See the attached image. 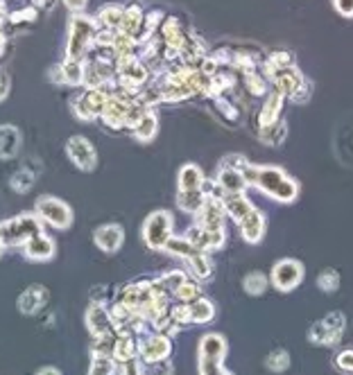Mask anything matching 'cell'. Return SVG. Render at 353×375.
Returning <instances> with one entry per match:
<instances>
[{"label": "cell", "mask_w": 353, "mask_h": 375, "mask_svg": "<svg viewBox=\"0 0 353 375\" xmlns=\"http://www.w3.org/2000/svg\"><path fill=\"white\" fill-rule=\"evenodd\" d=\"M242 177L247 181V186L258 188L262 195L272 197L274 201H281V204H292L299 197V184L281 168L253 166V163H249L242 170Z\"/></svg>", "instance_id": "6da1fadb"}, {"label": "cell", "mask_w": 353, "mask_h": 375, "mask_svg": "<svg viewBox=\"0 0 353 375\" xmlns=\"http://www.w3.org/2000/svg\"><path fill=\"white\" fill-rule=\"evenodd\" d=\"M43 233V222L34 215H18L14 219L0 224V235H3L5 246H23L30 237Z\"/></svg>", "instance_id": "7a4b0ae2"}, {"label": "cell", "mask_w": 353, "mask_h": 375, "mask_svg": "<svg viewBox=\"0 0 353 375\" xmlns=\"http://www.w3.org/2000/svg\"><path fill=\"white\" fill-rule=\"evenodd\" d=\"M172 228H175V219L168 210H154L143 222V242L154 251L166 249L172 237Z\"/></svg>", "instance_id": "3957f363"}, {"label": "cell", "mask_w": 353, "mask_h": 375, "mask_svg": "<svg viewBox=\"0 0 353 375\" xmlns=\"http://www.w3.org/2000/svg\"><path fill=\"white\" fill-rule=\"evenodd\" d=\"M34 210H36V217H39L43 224L59 228V231H66V228H70V224H72L70 206L57 197H39L36 199Z\"/></svg>", "instance_id": "277c9868"}, {"label": "cell", "mask_w": 353, "mask_h": 375, "mask_svg": "<svg viewBox=\"0 0 353 375\" xmlns=\"http://www.w3.org/2000/svg\"><path fill=\"white\" fill-rule=\"evenodd\" d=\"M97 25L88 16H72L70 23V39H68V59H81L88 48V43L95 39Z\"/></svg>", "instance_id": "5b68a950"}, {"label": "cell", "mask_w": 353, "mask_h": 375, "mask_svg": "<svg viewBox=\"0 0 353 375\" xmlns=\"http://www.w3.org/2000/svg\"><path fill=\"white\" fill-rule=\"evenodd\" d=\"M344 326H347V321H344V314L342 312H331V314H326L322 321H317V324L311 326V333H308V337H311L313 344H320V346L338 344L342 340Z\"/></svg>", "instance_id": "8992f818"}, {"label": "cell", "mask_w": 353, "mask_h": 375, "mask_svg": "<svg viewBox=\"0 0 353 375\" xmlns=\"http://www.w3.org/2000/svg\"><path fill=\"white\" fill-rule=\"evenodd\" d=\"M170 353H172V344L168 340V335L163 333H148L139 340V358L145 364L168 362Z\"/></svg>", "instance_id": "52a82bcc"}, {"label": "cell", "mask_w": 353, "mask_h": 375, "mask_svg": "<svg viewBox=\"0 0 353 375\" xmlns=\"http://www.w3.org/2000/svg\"><path fill=\"white\" fill-rule=\"evenodd\" d=\"M272 285H274L279 292H290L295 289L299 282L304 280V264L299 260L292 258H285V260H279L272 269Z\"/></svg>", "instance_id": "ba28073f"}, {"label": "cell", "mask_w": 353, "mask_h": 375, "mask_svg": "<svg viewBox=\"0 0 353 375\" xmlns=\"http://www.w3.org/2000/svg\"><path fill=\"white\" fill-rule=\"evenodd\" d=\"M186 240L195 246L197 251L208 253V251H217L222 249L224 242H226V231L220 228V231H213V228H204V226H190L188 233H186Z\"/></svg>", "instance_id": "9c48e42d"}, {"label": "cell", "mask_w": 353, "mask_h": 375, "mask_svg": "<svg viewBox=\"0 0 353 375\" xmlns=\"http://www.w3.org/2000/svg\"><path fill=\"white\" fill-rule=\"evenodd\" d=\"M66 154H68V159L72 161V166L84 170V172L95 170V166H97L95 147L86 138H81V136H72V138L68 141Z\"/></svg>", "instance_id": "30bf717a"}, {"label": "cell", "mask_w": 353, "mask_h": 375, "mask_svg": "<svg viewBox=\"0 0 353 375\" xmlns=\"http://www.w3.org/2000/svg\"><path fill=\"white\" fill-rule=\"evenodd\" d=\"M224 217H226V208L222 197H206L202 210L197 213V224L204 228H213V231H220V228H224Z\"/></svg>", "instance_id": "8fae6325"}, {"label": "cell", "mask_w": 353, "mask_h": 375, "mask_svg": "<svg viewBox=\"0 0 353 375\" xmlns=\"http://www.w3.org/2000/svg\"><path fill=\"white\" fill-rule=\"evenodd\" d=\"M86 328L88 333L93 337H102V335H109L116 330L113 326V319H111V312L100 305V303H91L88 310H86Z\"/></svg>", "instance_id": "7c38bea8"}, {"label": "cell", "mask_w": 353, "mask_h": 375, "mask_svg": "<svg viewBox=\"0 0 353 375\" xmlns=\"http://www.w3.org/2000/svg\"><path fill=\"white\" fill-rule=\"evenodd\" d=\"M93 242H95V246H97L100 251H104V253H116V251L123 246V242H125V231H123V226H120V224H104V226L95 228Z\"/></svg>", "instance_id": "4fadbf2b"}, {"label": "cell", "mask_w": 353, "mask_h": 375, "mask_svg": "<svg viewBox=\"0 0 353 375\" xmlns=\"http://www.w3.org/2000/svg\"><path fill=\"white\" fill-rule=\"evenodd\" d=\"M118 79H120L123 88L136 90L139 86L145 84V79H148V68H145L141 61H136V57L120 61L118 63Z\"/></svg>", "instance_id": "5bb4252c"}, {"label": "cell", "mask_w": 353, "mask_h": 375, "mask_svg": "<svg viewBox=\"0 0 353 375\" xmlns=\"http://www.w3.org/2000/svg\"><path fill=\"white\" fill-rule=\"evenodd\" d=\"M45 303H48V289L41 285L27 287L25 292H21V296H18V310H21V314H27V317L39 314L45 308Z\"/></svg>", "instance_id": "9a60e30c"}, {"label": "cell", "mask_w": 353, "mask_h": 375, "mask_svg": "<svg viewBox=\"0 0 353 375\" xmlns=\"http://www.w3.org/2000/svg\"><path fill=\"white\" fill-rule=\"evenodd\" d=\"M23 253L25 258L32 262H45L54 255V242L45 233H39L23 244Z\"/></svg>", "instance_id": "2e32d148"}, {"label": "cell", "mask_w": 353, "mask_h": 375, "mask_svg": "<svg viewBox=\"0 0 353 375\" xmlns=\"http://www.w3.org/2000/svg\"><path fill=\"white\" fill-rule=\"evenodd\" d=\"M238 226H240V233H242L244 242L258 244L262 240V235H265V215H262L258 208H253Z\"/></svg>", "instance_id": "e0dca14e"}, {"label": "cell", "mask_w": 353, "mask_h": 375, "mask_svg": "<svg viewBox=\"0 0 353 375\" xmlns=\"http://www.w3.org/2000/svg\"><path fill=\"white\" fill-rule=\"evenodd\" d=\"M283 99L285 95H281L279 90H269L262 99V109L258 111V129L262 127L274 125L276 120H281V109H283Z\"/></svg>", "instance_id": "ac0fdd59"}, {"label": "cell", "mask_w": 353, "mask_h": 375, "mask_svg": "<svg viewBox=\"0 0 353 375\" xmlns=\"http://www.w3.org/2000/svg\"><path fill=\"white\" fill-rule=\"evenodd\" d=\"M304 72L299 70L297 66L292 68H283V70H279L274 77H272V84H274V90H279L281 95H285L290 97L295 93V90H299V86L304 84Z\"/></svg>", "instance_id": "d6986e66"}, {"label": "cell", "mask_w": 353, "mask_h": 375, "mask_svg": "<svg viewBox=\"0 0 353 375\" xmlns=\"http://www.w3.org/2000/svg\"><path fill=\"white\" fill-rule=\"evenodd\" d=\"M215 184L220 186L222 195H240V192H244L249 188L247 181H244V177H242V172L231 170V168H222V166H220V170H217Z\"/></svg>", "instance_id": "ffe728a7"}, {"label": "cell", "mask_w": 353, "mask_h": 375, "mask_svg": "<svg viewBox=\"0 0 353 375\" xmlns=\"http://www.w3.org/2000/svg\"><path fill=\"white\" fill-rule=\"evenodd\" d=\"M224 355H226V342L222 335L211 333L202 337V342H199V360L222 362Z\"/></svg>", "instance_id": "44dd1931"}, {"label": "cell", "mask_w": 353, "mask_h": 375, "mask_svg": "<svg viewBox=\"0 0 353 375\" xmlns=\"http://www.w3.org/2000/svg\"><path fill=\"white\" fill-rule=\"evenodd\" d=\"M139 358V344H136L134 335L127 333H118L116 337V346H113V362L120 367V364L134 362Z\"/></svg>", "instance_id": "7402d4cb"}, {"label": "cell", "mask_w": 353, "mask_h": 375, "mask_svg": "<svg viewBox=\"0 0 353 375\" xmlns=\"http://www.w3.org/2000/svg\"><path fill=\"white\" fill-rule=\"evenodd\" d=\"M222 201H224L226 215H229L235 224H240L242 219L253 210V204L247 199V195H244V192H240V195H224Z\"/></svg>", "instance_id": "603a6c76"}, {"label": "cell", "mask_w": 353, "mask_h": 375, "mask_svg": "<svg viewBox=\"0 0 353 375\" xmlns=\"http://www.w3.org/2000/svg\"><path fill=\"white\" fill-rule=\"evenodd\" d=\"M21 150V131L12 125H0V159H14Z\"/></svg>", "instance_id": "cb8c5ba5"}, {"label": "cell", "mask_w": 353, "mask_h": 375, "mask_svg": "<svg viewBox=\"0 0 353 375\" xmlns=\"http://www.w3.org/2000/svg\"><path fill=\"white\" fill-rule=\"evenodd\" d=\"M292 66H297L295 54L288 52V50H274V52H269L267 59L262 61V70H265V77H267V79L274 77L279 70L292 68Z\"/></svg>", "instance_id": "d4e9b609"}, {"label": "cell", "mask_w": 353, "mask_h": 375, "mask_svg": "<svg viewBox=\"0 0 353 375\" xmlns=\"http://www.w3.org/2000/svg\"><path fill=\"white\" fill-rule=\"evenodd\" d=\"M204 181H206L204 172L199 166H195V163H186V166L179 170V177H177L179 190H202Z\"/></svg>", "instance_id": "484cf974"}, {"label": "cell", "mask_w": 353, "mask_h": 375, "mask_svg": "<svg viewBox=\"0 0 353 375\" xmlns=\"http://www.w3.org/2000/svg\"><path fill=\"white\" fill-rule=\"evenodd\" d=\"M204 201H206V195L202 190H179L177 192V206H179V210H184V213L197 215L199 210H202Z\"/></svg>", "instance_id": "4316f807"}, {"label": "cell", "mask_w": 353, "mask_h": 375, "mask_svg": "<svg viewBox=\"0 0 353 375\" xmlns=\"http://www.w3.org/2000/svg\"><path fill=\"white\" fill-rule=\"evenodd\" d=\"M186 305H188L190 324H206V321H213V317H215V305H213L208 298L190 301V303H186Z\"/></svg>", "instance_id": "83f0119b"}, {"label": "cell", "mask_w": 353, "mask_h": 375, "mask_svg": "<svg viewBox=\"0 0 353 375\" xmlns=\"http://www.w3.org/2000/svg\"><path fill=\"white\" fill-rule=\"evenodd\" d=\"M157 131H159V120H157V115L148 109L139 120V125L134 127V138L139 143H150V141H154Z\"/></svg>", "instance_id": "f1b7e54d"}, {"label": "cell", "mask_w": 353, "mask_h": 375, "mask_svg": "<svg viewBox=\"0 0 353 375\" xmlns=\"http://www.w3.org/2000/svg\"><path fill=\"white\" fill-rule=\"evenodd\" d=\"M143 9L139 5H130L125 9V16H123V23H120V32L132 36V39H136V36L141 34V27H143Z\"/></svg>", "instance_id": "f546056e"}, {"label": "cell", "mask_w": 353, "mask_h": 375, "mask_svg": "<svg viewBox=\"0 0 353 375\" xmlns=\"http://www.w3.org/2000/svg\"><path fill=\"white\" fill-rule=\"evenodd\" d=\"M186 262H188V271L193 273L197 280H206L213 276V260L208 258V253L197 251L195 255H190Z\"/></svg>", "instance_id": "4dcf8cb0"}, {"label": "cell", "mask_w": 353, "mask_h": 375, "mask_svg": "<svg viewBox=\"0 0 353 375\" xmlns=\"http://www.w3.org/2000/svg\"><path fill=\"white\" fill-rule=\"evenodd\" d=\"M258 138L265 145H269V147H279V145L288 138V122L276 120L274 125L262 127V129H258Z\"/></svg>", "instance_id": "1f68e13d"}, {"label": "cell", "mask_w": 353, "mask_h": 375, "mask_svg": "<svg viewBox=\"0 0 353 375\" xmlns=\"http://www.w3.org/2000/svg\"><path fill=\"white\" fill-rule=\"evenodd\" d=\"M123 16H125V9L120 5H104L100 9V23H102L107 30H120V23H123Z\"/></svg>", "instance_id": "d6a6232c"}, {"label": "cell", "mask_w": 353, "mask_h": 375, "mask_svg": "<svg viewBox=\"0 0 353 375\" xmlns=\"http://www.w3.org/2000/svg\"><path fill=\"white\" fill-rule=\"evenodd\" d=\"M267 282H269V280H267L265 273L251 271V273H247V276H244L242 287H244V292H247V294H251V296H260V294H265Z\"/></svg>", "instance_id": "836d02e7"}, {"label": "cell", "mask_w": 353, "mask_h": 375, "mask_svg": "<svg viewBox=\"0 0 353 375\" xmlns=\"http://www.w3.org/2000/svg\"><path fill=\"white\" fill-rule=\"evenodd\" d=\"M172 296H175L179 303H190V301L202 298V285L188 278L186 282H181V285L177 287V292H175Z\"/></svg>", "instance_id": "e575fe53"}, {"label": "cell", "mask_w": 353, "mask_h": 375, "mask_svg": "<svg viewBox=\"0 0 353 375\" xmlns=\"http://www.w3.org/2000/svg\"><path fill=\"white\" fill-rule=\"evenodd\" d=\"M166 251L172 253V255H177V258H184V260H188L190 255L197 253V249L186 240V237H175V235H172L170 242L166 244Z\"/></svg>", "instance_id": "d590c367"}, {"label": "cell", "mask_w": 353, "mask_h": 375, "mask_svg": "<svg viewBox=\"0 0 353 375\" xmlns=\"http://www.w3.org/2000/svg\"><path fill=\"white\" fill-rule=\"evenodd\" d=\"M61 79L66 81V84L70 86H77L84 81V66H81V61L77 59H68L66 63H63V75Z\"/></svg>", "instance_id": "8d00e7d4"}, {"label": "cell", "mask_w": 353, "mask_h": 375, "mask_svg": "<svg viewBox=\"0 0 353 375\" xmlns=\"http://www.w3.org/2000/svg\"><path fill=\"white\" fill-rule=\"evenodd\" d=\"M244 86H247V90L253 97L267 95V77H262L258 70L244 72Z\"/></svg>", "instance_id": "74e56055"}, {"label": "cell", "mask_w": 353, "mask_h": 375, "mask_svg": "<svg viewBox=\"0 0 353 375\" xmlns=\"http://www.w3.org/2000/svg\"><path fill=\"white\" fill-rule=\"evenodd\" d=\"M215 111L220 113L226 122H231V125H238V122H240V111L233 106L231 99H226L224 95L215 97Z\"/></svg>", "instance_id": "f35d334b"}, {"label": "cell", "mask_w": 353, "mask_h": 375, "mask_svg": "<svg viewBox=\"0 0 353 375\" xmlns=\"http://www.w3.org/2000/svg\"><path fill=\"white\" fill-rule=\"evenodd\" d=\"M188 280V276L181 269H170V271H166L163 276L159 278V285L168 292V294H175L177 292V287L181 285V282H186Z\"/></svg>", "instance_id": "ab89813d"}, {"label": "cell", "mask_w": 353, "mask_h": 375, "mask_svg": "<svg viewBox=\"0 0 353 375\" xmlns=\"http://www.w3.org/2000/svg\"><path fill=\"white\" fill-rule=\"evenodd\" d=\"M265 367H267L272 373L285 371V369L290 367V355H288V351H283V349L272 351V353L267 355V360H265Z\"/></svg>", "instance_id": "60d3db41"}, {"label": "cell", "mask_w": 353, "mask_h": 375, "mask_svg": "<svg viewBox=\"0 0 353 375\" xmlns=\"http://www.w3.org/2000/svg\"><path fill=\"white\" fill-rule=\"evenodd\" d=\"M9 186H12L16 192H27L32 186H34V175L27 168L14 172V177L9 179Z\"/></svg>", "instance_id": "b9f144b4"}, {"label": "cell", "mask_w": 353, "mask_h": 375, "mask_svg": "<svg viewBox=\"0 0 353 375\" xmlns=\"http://www.w3.org/2000/svg\"><path fill=\"white\" fill-rule=\"evenodd\" d=\"M317 287L322 292H335L340 287V273L335 269H324L320 276H317Z\"/></svg>", "instance_id": "7bdbcfd3"}, {"label": "cell", "mask_w": 353, "mask_h": 375, "mask_svg": "<svg viewBox=\"0 0 353 375\" xmlns=\"http://www.w3.org/2000/svg\"><path fill=\"white\" fill-rule=\"evenodd\" d=\"M88 375H116V362L111 358H93Z\"/></svg>", "instance_id": "ee69618b"}, {"label": "cell", "mask_w": 353, "mask_h": 375, "mask_svg": "<svg viewBox=\"0 0 353 375\" xmlns=\"http://www.w3.org/2000/svg\"><path fill=\"white\" fill-rule=\"evenodd\" d=\"M311 95H313V81L306 77L304 84L299 86V90H295V93L290 95V99H292L295 104H306L308 99H311Z\"/></svg>", "instance_id": "f6af8a7d"}, {"label": "cell", "mask_w": 353, "mask_h": 375, "mask_svg": "<svg viewBox=\"0 0 353 375\" xmlns=\"http://www.w3.org/2000/svg\"><path fill=\"white\" fill-rule=\"evenodd\" d=\"M199 375H231V373L222 369V362L199 360Z\"/></svg>", "instance_id": "bcb514c9"}, {"label": "cell", "mask_w": 353, "mask_h": 375, "mask_svg": "<svg viewBox=\"0 0 353 375\" xmlns=\"http://www.w3.org/2000/svg\"><path fill=\"white\" fill-rule=\"evenodd\" d=\"M333 7L342 18H353V0H333Z\"/></svg>", "instance_id": "7dc6e473"}, {"label": "cell", "mask_w": 353, "mask_h": 375, "mask_svg": "<svg viewBox=\"0 0 353 375\" xmlns=\"http://www.w3.org/2000/svg\"><path fill=\"white\" fill-rule=\"evenodd\" d=\"M338 367L342 371H353V351H344L338 355Z\"/></svg>", "instance_id": "c3c4849f"}, {"label": "cell", "mask_w": 353, "mask_h": 375, "mask_svg": "<svg viewBox=\"0 0 353 375\" xmlns=\"http://www.w3.org/2000/svg\"><path fill=\"white\" fill-rule=\"evenodd\" d=\"M120 375H143L141 373V364L139 362H127V364H120Z\"/></svg>", "instance_id": "681fc988"}, {"label": "cell", "mask_w": 353, "mask_h": 375, "mask_svg": "<svg viewBox=\"0 0 353 375\" xmlns=\"http://www.w3.org/2000/svg\"><path fill=\"white\" fill-rule=\"evenodd\" d=\"M9 93V79L3 70H0V99H5V95Z\"/></svg>", "instance_id": "f907efd6"}, {"label": "cell", "mask_w": 353, "mask_h": 375, "mask_svg": "<svg viewBox=\"0 0 353 375\" xmlns=\"http://www.w3.org/2000/svg\"><path fill=\"white\" fill-rule=\"evenodd\" d=\"M36 375H61V371L57 367H41Z\"/></svg>", "instance_id": "816d5d0a"}, {"label": "cell", "mask_w": 353, "mask_h": 375, "mask_svg": "<svg viewBox=\"0 0 353 375\" xmlns=\"http://www.w3.org/2000/svg\"><path fill=\"white\" fill-rule=\"evenodd\" d=\"M63 3H66L70 9H81V7H84L86 0H63Z\"/></svg>", "instance_id": "f5cc1de1"}, {"label": "cell", "mask_w": 353, "mask_h": 375, "mask_svg": "<svg viewBox=\"0 0 353 375\" xmlns=\"http://www.w3.org/2000/svg\"><path fill=\"white\" fill-rule=\"evenodd\" d=\"M3 251H5V242H3V235H0V255H3Z\"/></svg>", "instance_id": "db71d44e"}]
</instances>
